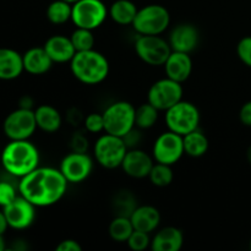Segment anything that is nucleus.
<instances>
[{
	"mask_svg": "<svg viewBox=\"0 0 251 251\" xmlns=\"http://www.w3.org/2000/svg\"><path fill=\"white\" fill-rule=\"evenodd\" d=\"M139 7L131 0H115L108 9V16L120 26L132 25Z\"/></svg>",
	"mask_w": 251,
	"mask_h": 251,
	"instance_id": "b1692460",
	"label": "nucleus"
},
{
	"mask_svg": "<svg viewBox=\"0 0 251 251\" xmlns=\"http://www.w3.org/2000/svg\"><path fill=\"white\" fill-rule=\"evenodd\" d=\"M24 71V60L19 51L10 48H0V80H15Z\"/></svg>",
	"mask_w": 251,
	"mask_h": 251,
	"instance_id": "4be33fe9",
	"label": "nucleus"
},
{
	"mask_svg": "<svg viewBox=\"0 0 251 251\" xmlns=\"http://www.w3.org/2000/svg\"><path fill=\"white\" fill-rule=\"evenodd\" d=\"M85 129L91 134H100L104 131V119L100 113H91L85 118Z\"/></svg>",
	"mask_w": 251,
	"mask_h": 251,
	"instance_id": "473e14b6",
	"label": "nucleus"
},
{
	"mask_svg": "<svg viewBox=\"0 0 251 251\" xmlns=\"http://www.w3.org/2000/svg\"><path fill=\"white\" fill-rule=\"evenodd\" d=\"M153 164V157L150 156L147 152L139 149H130L127 150L120 168L130 178L144 179L149 178Z\"/></svg>",
	"mask_w": 251,
	"mask_h": 251,
	"instance_id": "2eb2a0df",
	"label": "nucleus"
},
{
	"mask_svg": "<svg viewBox=\"0 0 251 251\" xmlns=\"http://www.w3.org/2000/svg\"><path fill=\"white\" fill-rule=\"evenodd\" d=\"M163 66L167 77L184 83L193 73V59L189 53L172 50Z\"/></svg>",
	"mask_w": 251,
	"mask_h": 251,
	"instance_id": "f3484780",
	"label": "nucleus"
},
{
	"mask_svg": "<svg viewBox=\"0 0 251 251\" xmlns=\"http://www.w3.org/2000/svg\"><path fill=\"white\" fill-rule=\"evenodd\" d=\"M185 154L183 136L176 132L168 131L159 135L152 147V157L154 162L173 166Z\"/></svg>",
	"mask_w": 251,
	"mask_h": 251,
	"instance_id": "f8f14e48",
	"label": "nucleus"
},
{
	"mask_svg": "<svg viewBox=\"0 0 251 251\" xmlns=\"http://www.w3.org/2000/svg\"><path fill=\"white\" fill-rule=\"evenodd\" d=\"M183 142L185 154L193 157V158H200V157L205 156L206 152L208 151V146H210L207 136L200 129H196L184 135Z\"/></svg>",
	"mask_w": 251,
	"mask_h": 251,
	"instance_id": "393cba45",
	"label": "nucleus"
},
{
	"mask_svg": "<svg viewBox=\"0 0 251 251\" xmlns=\"http://www.w3.org/2000/svg\"><path fill=\"white\" fill-rule=\"evenodd\" d=\"M136 207L137 202L136 200H135L134 195H132L130 191H119V193L114 196V200H113V210H114L115 216L130 217Z\"/></svg>",
	"mask_w": 251,
	"mask_h": 251,
	"instance_id": "c85d7f7f",
	"label": "nucleus"
},
{
	"mask_svg": "<svg viewBox=\"0 0 251 251\" xmlns=\"http://www.w3.org/2000/svg\"><path fill=\"white\" fill-rule=\"evenodd\" d=\"M37 127L47 134L56 132L61 127L63 118L55 107L49 104H42L34 109Z\"/></svg>",
	"mask_w": 251,
	"mask_h": 251,
	"instance_id": "5701e85b",
	"label": "nucleus"
},
{
	"mask_svg": "<svg viewBox=\"0 0 251 251\" xmlns=\"http://www.w3.org/2000/svg\"><path fill=\"white\" fill-rule=\"evenodd\" d=\"M247 159H248V162L251 164V146H249V149L247 150Z\"/></svg>",
	"mask_w": 251,
	"mask_h": 251,
	"instance_id": "a19ab883",
	"label": "nucleus"
},
{
	"mask_svg": "<svg viewBox=\"0 0 251 251\" xmlns=\"http://www.w3.org/2000/svg\"><path fill=\"white\" fill-rule=\"evenodd\" d=\"M64 1H66V2H69V4H75V2H77L78 0H64Z\"/></svg>",
	"mask_w": 251,
	"mask_h": 251,
	"instance_id": "79ce46f5",
	"label": "nucleus"
},
{
	"mask_svg": "<svg viewBox=\"0 0 251 251\" xmlns=\"http://www.w3.org/2000/svg\"><path fill=\"white\" fill-rule=\"evenodd\" d=\"M158 113L159 110L149 102L139 105L135 113V126L140 130L151 129L158 120Z\"/></svg>",
	"mask_w": 251,
	"mask_h": 251,
	"instance_id": "cd10ccee",
	"label": "nucleus"
},
{
	"mask_svg": "<svg viewBox=\"0 0 251 251\" xmlns=\"http://www.w3.org/2000/svg\"><path fill=\"white\" fill-rule=\"evenodd\" d=\"M9 228L26 229L31 227L36 218V206L29 202L24 196L19 195L12 202L2 207Z\"/></svg>",
	"mask_w": 251,
	"mask_h": 251,
	"instance_id": "4468645a",
	"label": "nucleus"
},
{
	"mask_svg": "<svg viewBox=\"0 0 251 251\" xmlns=\"http://www.w3.org/2000/svg\"><path fill=\"white\" fill-rule=\"evenodd\" d=\"M109 61L100 51L91 49L76 51L70 61V70L74 77L85 85H100L109 75Z\"/></svg>",
	"mask_w": 251,
	"mask_h": 251,
	"instance_id": "7ed1b4c3",
	"label": "nucleus"
},
{
	"mask_svg": "<svg viewBox=\"0 0 251 251\" xmlns=\"http://www.w3.org/2000/svg\"><path fill=\"white\" fill-rule=\"evenodd\" d=\"M16 189L6 181H0V207H5L17 198Z\"/></svg>",
	"mask_w": 251,
	"mask_h": 251,
	"instance_id": "f704fd0d",
	"label": "nucleus"
},
{
	"mask_svg": "<svg viewBox=\"0 0 251 251\" xmlns=\"http://www.w3.org/2000/svg\"><path fill=\"white\" fill-rule=\"evenodd\" d=\"M9 228V225H7L6 217L4 215V211L0 210V235H4L5 232Z\"/></svg>",
	"mask_w": 251,
	"mask_h": 251,
	"instance_id": "58836bf2",
	"label": "nucleus"
},
{
	"mask_svg": "<svg viewBox=\"0 0 251 251\" xmlns=\"http://www.w3.org/2000/svg\"><path fill=\"white\" fill-rule=\"evenodd\" d=\"M56 251H81L82 247L75 239H65L59 243L55 248Z\"/></svg>",
	"mask_w": 251,
	"mask_h": 251,
	"instance_id": "e433bc0d",
	"label": "nucleus"
},
{
	"mask_svg": "<svg viewBox=\"0 0 251 251\" xmlns=\"http://www.w3.org/2000/svg\"><path fill=\"white\" fill-rule=\"evenodd\" d=\"M73 5L64 0H54L47 7V19L53 25H64L71 21Z\"/></svg>",
	"mask_w": 251,
	"mask_h": 251,
	"instance_id": "bb28decb",
	"label": "nucleus"
},
{
	"mask_svg": "<svg viewBox=\"0 0 251 251\" xmlns=\"http://www.w3.org/2000/svg\"><path fill=\"white\" fill-rule=\"evenodd\" d=\"M169 24H171V14L167 7L159 4H150L137 10L131 26L137 34L158 36L166 32Z\"/></svg>",
	"mask_w": 251,
	"mask_h": 251,
	"instance_id": "20e7f679",
	"label": "nucleus"
},
{
	"mask_svg": "<svg viewBox=\"0 0 251 251\" xmlns=\"http://www.w3.org/2000/svg\"><path fill=\"white\" fill-rule=\"evenodd\" d=\"M166 124L168 130L176 134L184 135L199 129L201 115L194 103L183 100L166 110Z\"/></svg>",
	"mask_w": 251,
	"mask_h": 251,
	"instance_id": "0eeeda50",
	"label": "nucleus"
},
{
	"mask_svg": "<svg viewBox=\"0 0 251 251\" xmlns=\"http://www.w3.org/2000/svg\"><path fill=\"white\" fill-rule=\"evenodd\" d=\"M249 247H250V250H251V239H250V243H249Z\"/></svg>",
	"mask_w": 251,
	"mask_h": 251,
	"instance_id": "37998d69",
	"label": "nucleus"
},
{
	"mask_svg": "<svg viewBox=\"0 0 251 251\" xmlns=\"http://www.w3.org/2000/svg\"><path fill=\"white\" fill-rule=\"evenodd\" d=\"M183 83L166 76L152 83L147 92V102L159 112H166L183 100Z\"/></svg>",
	"mask_w": 251,
	"mask_h": 251,
	"instance_id": "9d476101",
	"label": "nucleus"
},
{
	"mask_svg": "<svg viewBox=\"0 0 251 251\" xmlns=\"http://www.w3.org/2000/svg\"><path fill=\"white\" fill-rule=\"evenodd\" d=\"M200 34L198 28L191 24H180L172 29L168 42L172 50L189 53L194 51L199 44Z\"/></svg>",
	"mask_w": 251,
	"mask_h": 251,
	"instance_id": "dca6fc26",
	"label": "nucleus"
},
{
	"mask_svg": "<svg viewBox=\"0 0 251 251\" xmlns=\"http://www.w3.org/2000/svg\"><path fill=\"white\" fill-rule=\"evenodd\" d=\"M5 250V240L2 235H0V251Z\"/></svg>",
	"mask_w": 251,
	"mask_h": 251,
	"instance_id": "ea45409f",
	"label": "nucleus"
},
{
	"mask_svg": "<svg viewBox=\"0 0 251 251\" xmlns=\"http://www.w3.org/2000/svg\"><path fill=\"white\" fill-rule=\"evenodd\" d=\"M135 230L145 233H152L158 228L161 223V212L158 208L151 205L137 206L130 216Z\"/></svg>",
	"mask_w": 251,
	"mask_h": 251,
	"instance_id": "aec40b11",
	"label": "nucleus"
},
{
	"mask_svg": "<svg viewBox=\"0 0 251 251\" xmlns=\"http://www.w3.org/2000/svg\"><path fill=\"white\" fill-rule=\"evenodd\" d=\"M237 55L244 65L251 68V36L243 37L237 44Z\"/></svg>",
	"mask_w": 251,
	"mask_h": 251,
	"instance_id": "72a5a7b5",
	"label": "nucleus"
},
{
	"mask_svg": "<svg viewBox=\"0 0 251 251\" xmlns=\"http://www.w3.org/2000/svg\"><path fill=\"white\" fill-rule=\"evenodd\" d=\"M123 140H124V142L126 144L127 149H134L135 145H137L141 141V132H140L139 127L135 126L134 129L130 130V131L123 137Z\"/></svg>",
	"mask_w": 251,
	"mask_h": 251,
	"instance_id": "c9c22d12",
	"label": "nucleus"
},
{
	"mask_svg": "<svg viewBox=\"0 0 251 251\" xmlns=\"http://www.w3.org/2000/svg\"><path fill=\"white\" fill-rule=\"evenodd\" d=\"M70 39L75 47L76 51L91 50L96 43L93 31L87 28H80V27H76L75 31L71 33Z\"/></svg>",
	"mask_w": 251,
	"mask_h": 251,
	"instance_id": "7c9ffc66",
	"label": "nucleus"
},
{
	"mask_svg": "<svg viewBox=\"0 0 251 251\" xmlns=\"http://www.w3.org/2000/svg\"><path fill=\"white\" fill-rule=\"evenodd\" d=\"M38 129L34 110L21 108L10 113L4 120L2 130L10 140H28Z\"/></svg>",
	"mask_w": 251,
	"mask_h": 251,
	"instance_id": "9b49d317",
	"label": "nucleus"
},
{
	"mask_svg": "<svg viewBox=\"0 0 251 251\" xmlns=\"http://www.w3.org/2000/svg\"><path fill=\"white\" fill-rule=\"evenodd\" d=\"M149 179L154 186H158V188L169 186L173 183L174 179V173L173 169H172V166L154 162L153 167H152L151 172L149 174Z\"/></svg>",
	"mask_w": 251,
	"mask_h": 251,
	"instance_id": "c756f323",
	"label": "nucleus"
},
{
	"mask_svg": "<svg viewBox=\"0 0 251 251\" xmlns=\"http://www.w3.org/2000/svg\"><path fill=\"white\" fill-rule=\"evenodd\" d=\"M43 47L53 63H70L71 59L76 54L75 47L70 37L63 36V34H54L49 37Z\"/></svg>",
	"mask_w": 251,
	"mask_h": 251,
	"instance_id": "a211bd4d",
	"label": "nucleus"
},
{
	"mask_svg": "<svg viewBox=\"0 0 251 251\" xmlns=\"http://www.w3.org/2000/svg\"><path fill=\"white\" fill-rule=\"evenodd\" d=\"M134 230V226H132L130 217L115 216L109 223L108 234H109V237L112 238L114 242L126 243Z\"/></svg>",
	"mask_w": 251,
	"mask_h": 251,
	"instance_id": "a878e982",
	"label": "nucleus"
},
{
	"mask_svg": "<svg viewBox=\"0 0 251 251\" xmlns=\"http://www.w3.org/2000/svg\"><path fill=\"white\" fill-rule=\"evenodd\" d=\"M239 120L243 125L251 127V100L242 105L239 110Z\"/></svg>",
	"mask_w": 251,
	"mask_h": 251,
	"instance_id": "4c0bfd02",
	"label": "nucleus"
},
{
	"mask_svg": "<svg viewBox=\"0 0 251 251\" xmlns=\"http://www.w3.org/2000/svg\"><path fill=\"white\" fill-rule=\"evenodd\" d=\"M136 108L126 100H118L108 105L102 113L104 119V132L124 137L135 127Z\"/></svg>",
	"mask_w": 251,
	"mask_h": 251,
	"instance_id": "423d86ee",
	"label": "nucleus"
},
{
	"mask_svg": "<svg viewBox=\"0 0 251 251\" xmlns=\"http://www.w3.org/2000/svg\"><path fill=\"white\" fill-rule=\"evenodd\" d=\"M59 169L69 183L78 184L91 176L93 161L86 152L74 151L61 159Z\"/></svg>",
	"mask_w": 251,
	"mask_h": 251,
	"instance_id": "ddd939ff",
	"label": "nucleus"
},
{
	"mask_svg": "<svg viewBox=\"0 0 251 251\" xmlns=\"http://www.w3.org/2000/svg\"><path fill=\"white\" fill-rule=\"evenodd\" d=\"M184 245V233L179 228L169 226L159 229L151 239L152 251H179Z\"/></svg>",
	"mask_w": 251,
	"mask_h": 251,
	"instance_id": "6ab92c4d",
	"label": "nucleus"
},
{
	"mask_svg": "<svg viewBox=\"0 0 251 251\" xmlns=\"http://www.w3.org/2000/svg\"><path fill=\"white\" fill-rule=\"evenodd\" d=\"M24 70L31 75H44L53 66V60L44 47H33L22 55Z\"/></svg>",
	"mask_w": 251,
	"mask_h": 251,
	"instance_id": "412c9836",
	"label": "nucleus"
},
{
	"mask_svg": "<svg viewBox=\"0 0 251 251\" xmlns=\"http://www.w3.org/2000/svg\"><path fill=\"white\" fill-rule=\"evenodd\" d=\"M127 247L134 251H144L151 247V238L149 233L134 230L127 239Z\"/></svg>",
	"mask_w": 251,
	"mask_h": 251,
	"instance_id": "2f4dec72",
	"label": "nucleus"
},
{
	"mask_svg": "<svg viewBox=\"0 0 251 251\" xmlns=\"http://www.w3.org/2000/svg\"><path fill=\"white\" fill-rule=\"evenodd\" d=\"M127 150L129 149L123 137L105 132L96 140L93 156L100 167L105 169H115L122 167Z\"/></svg>",
	"mask_w": 251,
	"mask_h": 251,
	"instance_id": "39448f33",
	"label": "nucleus"
},
{
	"mask_svg": "<svg viewBox=\"0 0 251 251\" xmlns=\"http://www.w3.org/2000/svg\"><path fill=\"white\" fill-rule=\"evenodd\" d=\"M134 47L136 55L151 66L164 65L172 53L171 44L161 34H139Z\"/></svg>",
	"mask_w": 251,
	"mask_h": 251,
	"instance_id": "6e6552de",
	"label": "nucleus"
},
{
	"mask_svg": "<svg viewBox=\"0 0 251 251\" xmlns=\"http://www.w3.org/2000/svg\"><path fill=\"white\" fill-rule=\"evenodd\" d=\"M1 164L11 176L21 179L39 167V152L29 140H10L1 152Z\"/></svg>",
	"mask_w": 251,
	"mask_h": 251,
	"instance_id": "f03ea898",
	"label": "nucleus"
},
{
	"mask_svg": "<svg viewBox=\"0 0 251 251\" xmlns=\"http://www.w3.org/2000/svg\"><path fill=\"white\" fill-rule=\"evenodd\" d=\"M69 181L60 169L51 167H37L22 176L19 193L36 207H49L58 203L68 190Z\"/></svg>",
	"mask_w": 251,
	"mask_h": 251,
	"instance_id": "f257e3e1",
	"label": "nucleus"
},
{
	"mask_svg": "<svg viewBox=\"0 0 251 251\" xmlns=\"http://www.w3.org/2000/svg\"><path fill=\"white\" fill-rule=\"evenodd\" d=\"M108 16V9L102 0H78L73 4L71 21L76 27L95 31L102 26Z\"/></svg>",
	"mask_w": 251,
	"mask_h": 251,
	"instance_id": "1a4fd4ad",
	"label": "nucleus"
}]
</instances>
